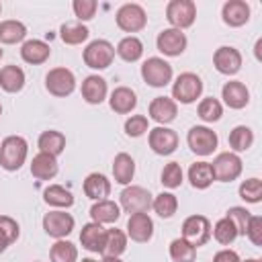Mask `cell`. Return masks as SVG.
<instances>
[{
    "label": "cell",
    "instance_id": "obj_26",
    "mask_svg": "<svg viewBox=\"0 0 262 262\" xmlns=\"http://www.w3.org/2000/svg\"><path fill=\"white\" fill-rule=\"evenodd\" d=\"M113 176H115L117 184L129 186L133 176H135V160L125 151L117 154L115 160H113Z\"/></svg>",
    "mask_w": 262,
    "mask_h": 262
},
{
    "label": "cell",
    "instance_id": "obj_23",
    "mask_svg": "<svg viewBox=\"0 0 262 262\" xmlns=\"http://www.w3.org/2000/svg\"><path fill=\"white\" fill-rule=\"evenodd\" d=\"M108 106L119 115H127L137 106V94L127 86H119V88H115L111 92Z\"/></svg>",
    "mask_w": 262,
    "mask_h": 262
},
{
    "label": "cell",
    "instance_id": "obj_44",
    "mask_svg": "<svg viewBox=\"0 0 262 262\" xmlns=\"http://www.w3.org/2000/svg\"><path fill=\"white\" fill-rule=\"evenodd\" d=\"M239 199L246 203H260L262 201V180L260 178H248L239 184Z\"/></svg>",
    "mask_w": 262,
    "mask_h": 262
},
{
    "label": "cell",
    "instance_id": "obj_34",
    "mask_svg": "<svg viewBox=\"0 0 262 262\" xmlns=\"http://www.w3.org/2000/svg\"><path fill=\"white\" fill-rule=\"evenodd\" d=\"M125 250H127V233H123V231L117 229V227L106 229V242H104L102 256L121 258V254H123Z\"/></svg>",
    "mask_w": 262,
    "mask_h": 262
},
{
    "label": "cell",
    "instance_id": "obj_35",
    "mask_svg": "<svg viewBox=\"0 0 262 262\" xmlns=\"http://www.w3.org/2000/svg\"><path fill=\"white\" fill-rule=\"evenodd\" d=\"M27 37V27L20 20H2L0 23V43L14 45Z\"/></svg>",
    "mask_w": 262,
    "mask_h": 262
},
{
    "label": "cell",
    "instance_id": "obj_20",
    "mask_svg": "<svg viewBox=\"0 0 262 262\" xmlns=\"http://www.w3.org/2000/svg\"><path fill=\"white\" fill-rule=\"evenodd\" d=\"M221 98L223 102L229 106V108H244L248 102H250V90L246 88L244 82L239 80H231V82H225L223 88H221Z\"/></svg>",
    "mask_w": 262,
    "mask_h": 262
},
{
    "label": "cell",
    "instance_id": "obj_36",
    "mask_svg": "<svg viewBox=\"0 0 262 262\" xmlns=\"http://www.w3.org/2000/svg\"><path fill=\"white\" fill-rule=\"evenodd\" d=\"M151 209L158 213V217L170 219V217L178 211V199H176V194H172V192H160V194L154 196Z\"/></svg>",
    "mask_w": 262,
    "mask_h": 262
},
{
    "label": "cell",
    "instance_id": "obj_41",
    "mask_svg": "<svg viewBox=\"0 0 262 262\" xmlns=\"http://www.w3.org/2000/svg\"><path fill=\"white\" fill-rule=\"evenodd\" d=\"M196 113H199V117H201L205 123H215V121L221 119V115H223V106H221V102H219L217 98L207 96V98H203V100L199 102Z\"/></svg>",
    "mask_w": 262,
    "mask_h": 262
},
{
    "label": "cell",
    "instance_id": "obj_21",
    "mask_svg": "<svg viewBox=\"0 0 262 262\" xmlns=\"http://www.w3.org/2000/svg\"><path fill=\"white\" fill-rule=\"evenodd\" d=\"M108 94V86H106V80L98 74H90L84 78L82 82V98L88 102V104H100Z\"/></svg>",
    "mask_w": 262,
    "mask_h": 262
},
{
    "label": "cell",
    "instance_id": "obj_42",
    "mask_svg": "<svg viewBox=\"0 0 262 262\" xmlns=\"http://www.w3.org/2000/svg\"><path fill=\"white\" fill-rule=\"evenodd\" d=\"M211 235H213L221 246H229V244L235 242L237 229H235V225L231 223V219L223 217V219H219V221L215 223V227L211 229Z\"/></svg>",
    "mask_w": 262,
    "mask_h": 262
},
{
    "label": "cell",
    "instance_id": "obj_29",
    "mask_svg": "<svg viewBox=\"0 0 262 262\" xmlns=\"http://www.w3.org/2000/svg\"><path fill=\"white\" fill-rule=\"evenodd\" d=\"M0 88L8 94H16L25 88V72L18 66H4L0 70Z\"/></svg>",
    "mask_w": 262,
    "mask_h": 262
},
{
    "label": "cell",
    "instance_id": "obj_52",
    "mask_svg": "<svg viewBox=\"0 0 262 262\" xmlns=\"http://www.w3.org/2000/svg\"><path fill=\"white\" fill-rule=\"evenodd\" d=\"M239 262H260L258 258H248V260H239Z\"/></svg>",
    "mask_w": 262,
    "mask_h": 262
},
{
    "label": "cell",
    "instance_id": "obj_1",
    "mask_svg": "<svg viewBox=\"0 0 262 262\" xmlns=\"http://www.w3.org/2000/svg\"><path fill=\"white\" fill-rule=\"evenodd\" d=\"M29 156V143L20 135H8L0 143V166L8 172H16L23 168Z\"/></svg>",
    "mask_w": 262,
    "mask_h": 262
},
{
    "label": "cell",
    "instance_id": "obj_49",
    "mask_svg": "<svg viewBox=\"0 0 262 262\" xmlns=\"http://www.w3.org/2000/svg\"><path fill=\"white\" fill-rule=\"evenodd\" d=\"M213 262H239V256L235 250H219L215 256H213Z\"/></svg>",
    "mask_w": 262,
    "mask_h": 262
},
{
    "label": "cell",
    "instance_id": "obj_4",
    "mask_svg": "<svg viewBox=\"0 0 262 262\" xmlns=\"http://www.w3.org/2000/svg\"><path fill=\"white\" fill-rule=\"evenodd\" d=\"M172 66L162 57H147L141 66V78L151 88H164L172 82Z\"/></svg>",
    "mask_w": 262,
    "mask_h": 262
},
{
    "label": "cell",
    "instance_id": "obj_2",
    "mask_svg": "<svg viewBox=\"0 0 262 262\" xmlns=\"http://www.w3.org/2000/svg\"><path fill=\"white\" fill-rule=\"evenodd\" d=\"M203 94V80L192 74L184 72L172 82V100L180 104H192Z\"/></svg>",
    "mask_w": 262,
    "mask_h": 262
},
{
    "label": "cell",
    "instance_id": "obj_24",
    "mask_svg": "<svg viewBox=\"0 0 262 262\" xmlns=\"http://www.w3.org/2000/svg\"><path fill=\"white\" fill-rule=\"evenodd\" d=\"M90 217L94 223H100V225H108V223H117V219L121 217V207L111 201V199H104V201H96L92 207H90Z\"/></svg>",
    "mask_w": 262,
    "mask_h": 262
},
{
    "label": "cell",
    "instance_id": "obj_37",
    "mask_svg": "<svg viewBox=\"0 0 262 262\" xmlns=\"http://www.w3.org/2000/svg\"><path fill=\"white\" fill-rule=\"evenodd\" d=\"M51 262H78V248L68 239H55L49 250Z\"/></svg>",
    "mask_w": 262,
    "mask_h": 262
},
{
    "label": "cell",
    "instance_id": "obj_31",
    "mask_svg": "<svg viewBox=\"0 0 262 262\" xmlns=\"http://www.w3.org/2000/svg\"><path fill=\"white\" fill-rule=\"evenodd\" d=\"M43 201L55 209H70L74 205V194L61 184H49L43 190Z\"/></svg>",
    "mask_w": 262,
    "mask_h": 262
},
{
    "label": "cell",
    "instance_id": "obj_11",
    "mask_svg": "<svg viewBox=\"0 0 262 262\" xmlns=\"http://www.w3.org/2000/svg\"><path fill=\"white\" fill-rule=\"evenodd\" d=\"M182 239L190 246L201 248L211 239V221L205 215H190L182 223Z\"/></svg>",
    "mask_w": 262,
    "mask_h": 262
},
{
    "label": "cell",
    "instance_id": "obj_45",
    "mask_svg": "<svg viewBox=\"0 0 262 262\" xmlns=\"http://www.w3.org/2000/svg\"><path fill=\"white\" fill-rule=\"evenodd\" d=\"M225 217L231 219V223H233L235 229H237V235H246L248 223H250V219H252V213H250L246 207H229Z\"/></svg>",
    "mask_w": 262,
    "mask_h": 262
},
{
    "label": "cell",
    "instance_id": "obj_13",
    "mask_svg": "<svg viewBox=\"0 0 262 262\" xmlns=\"http://www.w3.org/2000/svg\"><path fill=\"white\" fill-rule=\"evenodd\" d=\"M74 217L61 209H55V211H49L43 215V229L49 237H55V239H63L66 235H70L74 231Z\"/></svg>",
    "mask_w": 262,
    "mask_h": 262
},
{
    "label": "cell",
    "instance_id": "obj_39",
    "mask_svg": "<svg viewBox=\"0 0 262 262\" xmlns=\"http://www.w3.org/2000/svg\"><path fill=\"white\" fill-rule=\"evenodd\" d=\"M18 233H20L18 223L8 215H0V254L6 252V248L18 239Z\"/></svg>",
    "mask_w": 262,
    "mask_h": 262
},
{
    "label": "cell",
    "instance_id": "obj_33",
    "mask_svg": "<svg viewBox=\"0 0 262 262\" xmlns=\"http://www.w3.org/2000/svg\"><path fill=\"white\" fill-rule=\"evenodd\" d=\"M90 37V31L82 23H63L59 27V39L66 45H80Z\"/></svg>",
    "mask_w": 262,
    "mask_h": 262
},
{
    "label": "cell",
    "instance_id": "obj_17",
    "mask_svg": "<svg viewBox=\"0 0 262 262\" xmlns=\"http://www.w3.org/2000/svg\"><path fill=\"white\" fill-rule=\"evenodd\" d=\"M147 113H149V119L151 121H156L158 125H168V123H172L174 119H176V115H178V104L170 98V96H156L151 102H149V108H147Z\"/></svg>",
    "mask_w": 262,
    "mask_h": 262
},
{
    "label": "cell",
    "instance_id": "obj_6",
    "mask_svg": "<svg viewBox=\"0 0 262 262\" xmlns=\"http://www.w3.org/2000/svg\"><path fill=\"white\" fill-rule=\"evenodd\" d=\"M84 63L92 70H106L113 59H115V47L106 41V39H94L86 45L84 53Z\"/></svg>",
    "mask_w": 262,
    "mask_h": 262
},
{
    "label": "cell",
    "instance_id": "obj_27",
    "mask_svg": "<svg viewBox=\"0 0 262 262\" xmlns=\"http://www.w3.org/2000/svg\"><path fill=\"white\" fill-rule=\"evenodd\" d=\"M59 166H57V158L49 156V154H37L31 162V174L37 178V180H51L55 178Z\"/></svg>",
    "mask_w": 262,
    "mask_h": 262
},
{
    "label": "cell",
    "instance_id": "obj_51",
    "mask_svg": "<svg viewBox=\"0 0 262 262\" xmlns=\"http://www.w3.org/2000/svg\"><path fill=\"white\" fill-rule=\"evenodd\" d=\"M260 45H262V41L258 39V43H256V59H260Z\"/></svg>",
    "mask_w": 262,
    "mask_h": 262
},
{
    "label": "cell",
    "instance_id": "obj_10",
    "mask_svg": "<svg viewBox=\"0 0 262 262\" xmlns=\"http://www.w3.org/2000/svg\"><path fill=\"white\" fill-rule=\"evenodd\" d=\"M211 168H213L215 180H219V182H231V180L239 178L244 164H242V158L237 154H233V151H221L211 162Z\"/></svg>",
    "mask_w": 262,
    "mask_h": 262
},
{
    "label": "cell",
    "instance_id": "obj_40",
    "mask_svg": "<svg viewBox=\"0 0 262 262\" xmlns=\"http://www.w3.org/2000/svg\"><path fill=\"white\" fill-rule=\"evenodd\" d=\"M170 258H172V262H194L196 248L190 246L186 239L176 237L170 242Z\"/></svg>",
    "mask_w": 262,
    "mask_h": 262
},
{
    "label": "cell",
    "instance_id": "obj_48",
    "mask_svg": "<svg viewBox=\"0 0 262 262\" xmlns=\"http://www.w3.org/2000/svg\"><path fill=\"white\" fill-rule=\"evenodd\" d=\"M246 235L254 246H262V217L260 215H252L248 229H246Z\"/></svg>",
    "mask_w": 262,
    "mask_h": 262
},
{
    "label": "cell",
    "instance_id": "obj_19",
    "mask_svg": "<svg viewBox=\"0 0 262 262\" xmlns=\"http://www.w3.org/2000/svg\"><path fill=\"white\" fill-rule=\"evenodd\" d=\"M221 18L227 27H244L250 20V4L244 0H227L221 8Z\"/></svg>",
    "mask_w": 262,
    "mask_h": 262
},
{
    "label": "cell",
    "instance_id": "obj_53",
    "mask_svg": "<svg viewBox=\"0 0 262 262\" xmlns=\"http://www.w3.org/2000/svg\"><path fill=\"white\" fill-rule=\"evenodd\" d=\"M82 262H96V260H92V258H82Z\"/></svg>",
    "mask_w": 262,
    "mask_h": 262
},
{
    "label": "cell",
    "instance_id": "obj_28",
    "mask_svg": "<svg viewBox=\"0 0 262 262\" xmlns=\"http://www.w3.org/2000/svg\"><path fill=\"white\" fill-rule=\"evenodd\" d=\"M37 145H39V151L41 154H49L53 158H57L63 149H66V135L61 131H55V129H47L39 135L37 139Z\"/></svg>",
    "mask_w": 262,
    "mask_h": 262
},
{
    "label": "cell",
    "instance_id": "obj_43",
    "mask_svg": "<svg viewBox=\"0 0 262 262\" xmlns=\"http://www.w3.org/2000/svg\"><path fill=\"white\" fill-rule=\"evenodd\" d=\"M182 180H184V172H182L180 164L178 162H168L164 166V170H162V184L166 188L174 190V188H178L182 184Z\"/></svg>",
    "mask_w": 262,
    "mask_h": 262
},
{
    "label": "cell",
    "instance_id": "obj_38",
    "mask_svg": "<svg viewBox=\"0 0 262 262\" xmlns=\"http://www.w3.org/2000/svg\"><path fill=\"white\" fill-rule=\"evenodd\" d=\"M252 143H254V131H252L250 127H246V125H237V127L231 129V133H229V145H231L233 154L250 149Z\"/></svg>",
    "mask_w": 262,
    "mask_h": 262
},
{
    "label": "cell",
    "instance_id": "obj_18",
    "mask_svg": "<svg viewBox=\"0 0 262 262\" xmlns=\"http://www.w3.org/2000/svg\"><path fill=\"white\" fill-rule=\"evenodd\" d=\"M104 242H106V229L100 223H86L80 231V244L84 250L94 252V254H102L104 250Z\"/></svg>",
    "mask_w": 262,
    "mask_h": 262
},
{
    "label": "cell",
    "instance_id": "obj_25",
    "mask_svg": "<svg viewBox=\"0 0 262 262\" xmlns=\"http://www.w3.org/2000/svg\"><path fill=\"white\" fill-rule=\"evenodd\" d=\"M84 194L88 199H92L94 203L104 201L111 194V180L104 174H98V172L88 174L86 180H84Z\"/></svg>",
    "mask_w": 262,
    "mask_h": 262
},
{
    "label": "cell",
    "instance_id": "obj_3",
    "mask_svg": "<svg viewBox=\"0 0 262 262\" xmlns=\"http://www.w3.org/2000/svg\"><path fill=\"white\" fill-rule=\"evenodd\" d=\"M186 143H188V147H190L192 154H196L201 158H207V156H211L217 149L219 137L207 125H194L186 133Z\"/></svg>",
    "mask_w": 262,
    "mask_h": 262
},
{
    "label": "cell",
    "instance_id": "obj_54",
    "mask_svg": "<svg viewBox=\"0 0 262 262\" xmlns=\"http://www.w3.org/2000/svg\"><path fill=\"white\" fill-rule=\"evenodd\" d=\"M2 55H4V51H2V49H0V59H2Z\"/></svg>",
    "mask_w": 262,
    "mask_h": 262
},
{
    "label": "cell",
    "instance_id": "obj_9",
    "mask_svg": "<svg viewBox=\"0 0 262 262\" xmlns=\"http://www.w3.org/2000/svg\"><path fill=\"white\" fill-rule=\"evenodd\" d=\"M45 88L57 98H66L76 90V76L68 68H53L45 76Z\"/></svg>",
    "mask_w": 262,
    "mask_h": 262
},
{
    "label": "cell",
    "instance_id": "obj_15",
    "mask_svg": "<svg viewBox=\"0 0 262 262\" xmlns=\"http://www.w3.org/2000/svg\"><path fill=\"white\" fill-rule=\"evenodd\" d=\"M213 66L223 76H235L242 70V53L231 45H223L213 53Z\"/></svg>",
    "mask_w": 262,
    "mask_h": 262
},
{
    "label": "cell",
    "instance_id": "obj_12",
    "mask_svg": "<svg viewBox=\"0 0 262 262\" xmlns=\"http://www.w3.org/2000/svg\"><path fill=\"white\" fill-rule=\"evenodd\" d=\"M147 143H149V147H151L154 154H158V156H170L178 147V133L174 129H170V127L158 125V127L149 129Z\"/></svg>",
    "mask_w": 262,
    "mask_h": 262
},
{
    "label": "cell",
    "instance_id": "obj_5",
    "mask_svg": "<svg viewBox=\"0 0 262 262\" xmlns=\"http://www.w3.org/2000/svg\"><path fill=\"white\" fill-rule=\"evenodd\" d=\"M119 196H121V205L119 207L125 213H129V215H133V213H147L151 209V201H154L151 192L147 188H143V186H137V184L125 186Z\"/></svg>",
    "mask_w": 262,
    "mask_h": 262
},
{
    "label": "cell",
    "instance_id": "obj_55",
    "mask_svg": "<svg viewBox=\"0 0 262 262\" xmlns=\"http://www.w3.org/2000/svg\"><path fill=\"white\" fill-rule=\"evenodd\" d=\"M0 115H2V104H0Z\"/></svg>",
    "mask_w": 262,
    "mask_h": 262
},
{
    "label": "cell",
    "instance_id": "obj_47",
    "mask_svg": "<svg viewBox=\"0 0 262 262\" xmlns=\"http://www.w3.org/2000/svg\"><path fill=\"white\" fill-rule=\"evenodd\" d=\"M72 8H74L76 18L82 23V20H90V18H94L98 4H96V0H74Z\"/></svg>",
    "mask_w": 262,
    "mask_h": 262
},
{
    "label": "cell",
    "instance_id": "obj_32",
    "mask_svg": "<svg viewBox=\"0 0 262 262\" xmlns=\"http://www.w3.org/2000/svg\"><path fill=\"white\" fill-rule=\"evenodd\" d=\"M115 53H117L123 61L133 63V61L141 59V55H143V43H141V39H139V37H135V35L123 37V39L119 41V45H117Z\"/></svg>",
    "mask_w": 262,
    "mask_h": 262
},
{
    "label": "cell",
    "instance_id": "obj_8",
    "mask_svg": "<svg viewBox=\"0 0 262 262\" xmlns=\"http://www.w3.org/2000/svg\"><path fill=\"white\" fill-rule=\"evenodd\" d=\"M115 20H117V27L121 31H125V33H139L147 25V14H145L143 6L135 4V2H127V4H123L117 10Z\"/></svg>",
    "mask_w": 262,
    "mask_h": 262
},
{
    "label": "cell",
    "instance_id": "obj_14",
    "mask_svg": "<svg viewBox=\"0 0 262 262\" xmlns=\"http://www.w3.org/2000/svg\"><path fill=\"white\" fill-rule=\"evenodd\" d=\"M186 45H188L186 35H184L182 31H178V29H172V27L160 31V35H158V39H156L158 51L164 53V55H168V57H178V55H182L184 49H186Z\"/></svg>",
    "mask_w": 262,
    "mask_h": 262
},
{
    "label": "cell",
    "instance_id": "obj_30",
    "mask_svg": "<svg viewBox=\"0 0 262 262\" xmlns=\"http://www.w3.org/2000/svg\"><path fill=\"white\" fill-rule=\"evenodd\" d=\"M188 180H190V186L196 188V190H205L213 184L215 180V174H213V168L209 162H194L190 168H188Z\"/></svg>",
    "mask_w": 262,
    "mask_h": 262
},
{
    "label": "cell",
    "instance_id": "obj_50",
    "mask_svg": "<svg viewBox=\"0 0 262 262\" xmlns=\"http://www.w3.org/2000/svg\"><path fill=\"white\" fill-rule=\"evenodd\" d=\"M100 262H123V260L121 258H113V256H104Z\"/></svg>",
    "mask_w": 262,
    "mask_h": 262
},
{
    "label": "cell",
    "instance_id": "obj_7",
    "mask_svg": "<svg viewBox=\"0 0 262 262\" xmlns=\"http://www.w3.org/2000/svg\"><path fill=\"white\" fill-rule=\"evenodd\" d=\"M166 18L172 29H188L196 18V4L192 0H170L166 6Z\"/></svg>",
    "mask_w": 262,
    "mask_h": 262
},
{
    "label": "cell",
    "instance_id": "obj_46",
    "mask_svg": "<svg viewBox=\"0 0 262 262\" xmlns=\"http://www.w3.org/2000/svg\"><path fill=\"white\" fill-rule=\"evenodd\" d=\"M145 131H149V123L145 115H131L125 121V133L129 137H141Z\"/></svg>",
    "mask_w": 262,
    "mask_h": 262
},
{
    "label": "cell",
    "instance_id": "obj_22",
    "mask_svg": "<svg viewBox=\"0 0 262 262\" xmlns=\"http://www.w3.org/2000/svg\"><path fill=\"white\" fill-rule=\"evenodd\" d=\"M49 55H51V49H49V45H47L45 41H41V39H29V41H25L23 47H20V57H23V61H27V63H31V66L45 63V61L49 59Z\"/></svg>",
    "mask_w": 262,
    "mask_h": 262
},
{
    "label": "cell",
    "instance_id": "obj_56",
    "mask_svg": "<svg viewBox=\"0 0 262 262\" xmlns=\"http://www.w3.org/2000/svg\"><path fill=\"white\" fill-rule=\"evenodd\" d=\"M0 12H2V4H0Z\"/></svg>",
    "mask_w": 262,
    "mask_h": 262
},
{
    "label": "cell",
    "instance_id": "obj_16",
    "mask_svg": "<svg viewBox=\"0 0 262 262\" xmlns=\"http://www.w3.org/2000/svg\"><path fill=\"white\" fill-rule=\"evenodd\" d=\"M154 235V221L147 213H133L127 219V237L137 244H147Z\"/></svg>",
    "mask_w": 262,
    "mask_h": 262
}]
</instances>
